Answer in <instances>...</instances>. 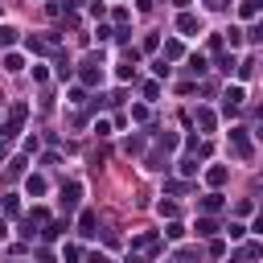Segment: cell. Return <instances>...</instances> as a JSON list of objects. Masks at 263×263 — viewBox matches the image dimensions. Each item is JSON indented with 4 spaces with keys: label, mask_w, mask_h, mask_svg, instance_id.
I'll use <instances>...</instances> for the list:
<instances>
[{
    "label": "cell",
    "mask_w": 263,
    "mask_h": 263,
    "mask_svg": "<svg viewBox=\"0 0 263 263\" xmlns=\"http://www.w3.org/2000/svg\"><path fill=\"white\" fill-rule=\"evenodd\" d=\"M78 198H83V185H78V181H70V185L62 189V202H66V210H74V205H78Z\"/></svg>",
    "instance_id": "1"
},
{
    "label": "cell",
    "mask_w": 263,
    "mask_h": 263,
    "mask_svg": "<svg viewBox=\"0 0 263 263\" xmlns=\"http://www.w3.org/2000/svg\"><path fill=\"white\" fill-rule=\"evenodd\" d=\"M231 144H234V152L243 156V161H247V156H251V140H247L243 132H231Z\"/></svg>",
    "instance_id": "2"
},
{
    "label": "cell",
    "mask_w": 263,
    "mask_h": 263,
    "mask_svg": "<svg viewBox=\"0 0 263 263\" xmlns=\"http://www.w3.org/2000/svg\"><path fill=\"white\" fill-rule=\"evenodd\" d=\"M177 29H181V33H189V37H193V33H202L198 17H189V13H185V17H177Z\"/></svg>",
    "instance_id": "3"
},
{
    "label": "cell",
    "mask_w": 263,
    "mask_h": 263,
    "mask_svg": "<svg viewBox=\"0 0 263 263\" xmlns=\"http://www.w3.org/2000/svg\"><path fill=\"white\" fill-rule=\"evenodd\" d=\"M193 231H198V238H210V234H218V222H214V218H202Z\"/></svg>",
    "instance_id": "4"
},
{
    "label": "cell",
    "mask_w": 263,
    "mask_h": 263,
    "mask_svg": "<svg viewBox=\"0 0 263 263\" xmlns=\"http://www.w3.org/2000/svg\"><path fill=\"white\" fill-rule=\"evenodd\" d=\"M238 103H243V87H231L226 90V111H238Z\"/></svg>",
    "instance_id": "5"
},
{
    "label": "cell",
    "mask_w": 263,
    "mask_h": 263,
    "mask_svg": "<svg viewBox=\"0 0 263 263\" xmlns=\"http://www.w3.org/2000/svg\"><path fill=\"white\" fill-rule=\"evenodd\" d=\"M78 226H83V234H95V226H99V218H95V214H83V218H78Z\"/></svg>",
    "instance_id": "6"
},
{
    "label": "cell",
    "mask_w": 263,
    "mask_h": 263,
    "mask_svg": "<svg viewBox=\"0 0 263 263\" xmlns=\"http://www.w3.org/2000/svg\"><path fill=\"white\" fill-rule=\"evenodd\" d=\"M205 181H210V185H222V181H226V169H222V165H214L210 173H205Z\"/></svg>",
    "instance_id": "7"
},
{
    "label": "cell",
    "mask_w": 263,
    "mask_h": 263,
    "mask_svg": "<svg viewBox=\"0 0 263 263\" xmlns=\"http://www.w3.org/2000/svg\"><path fill=\"white\" fill-rule=\"evenodd\" d=\"M202 210H210V214H214V210H222V193H210V198L202 202Z\"/></svg>",
    "instance_id": "8"
},
{
    "label": "cell",
    "mask_w": 263,
    "mask_h": 263,
    "mask_svg": "<svg viewBox=\"0 0 263 263\" xmlns=\"http://www.w3.org/2000/svg\"><path fill=\"white\" fill-rule=\"evenodd\" d=\"M17 41V29L13 25H0V45H13Z\"/></svg>",
    "instance_id": "9"
},
{
    "label": "cell",
    "mask_w": 263,
    "mask_h": 263,
    "mask_svg": "<svg viewBox=\"0 0 263 263\" xmlns=\"http://www.w3.org/2000/svg\"><path fill=\"white\" fill-rule=\"evenodd\" d=\"M21 66H25V62H21V54H8V58H4V70H8V74H17Z\"/></svg>",
    "instance_id": "10"
},
{
    "label": "cell",
    "mask_w": 263,
    "mask_h": 263,
    "mask_svg": "<svg viewBox=\"0 0 263 263\" xmlns=\"http://www.w3.org/2000/svg\"><path fill=\"white\" fill-rule=\"evenodd\" d=\"M198 123H202V132H214V111H198Z\"/></svg>",
    "instance_id": "11"
},
{
    "label": "cell",
    "mask_w": 263,
    "mask_h": 263,
    "mask_svg": "<svg viewBox=\"0 0 263 263\" xmlns=\"http://www.w3.org/2000/svg\"><path fill=\"white\" fill-rule=\"evenodd\" d=\"M189 70H193V74L205 70V58H202V54H193V58H189Z\"/></svg>",
    "instance_id": "12"
},
{
    "label": "cell",
    "mask_w": 263,
    "mask_h": 263,
    "mask_svg": "<svg viewBox=\"0 0 263 263\" xmlns=\"http://www.w3.org/2000/svg\"><path fill=\"white\" fill-rule=\"evenodd\" d=\"M165 234H169V238H181V234H185V226H181V222H169Z\"/></svg>",
    "instance_id": "13"
},
{
    "label": "cell",
    "mask_w": 263,
    "mask_h": 263,
    "mask_svg": "<svg viewBox=\"0 0 263 263\" xmlns=\"http://www.w3.org/2000/svg\"><path fill=\"white\" fill-rule=\"evenodd\" d=\"M226 234H231V238H234V243H238V238H243V234H247V226H238V222H231V226H226Z\"/></svg>",
    "instance_id": "14"
},
{
    "label": "cell",
    "mask_w": 263,
    "mask_h": 263,
    "mask_svg": "<svg viewBox=\"0 0 263 263\" xmlns=\"http://www.w3.org/2000/svg\"><path fill=\"white\" fill-rule=\"evenodd\" d=\"M29 193H33V198H37V193H45V181H41V177H29Z\"/></svg>",
    "instance_id": "15"
},
{
    "label": "cell",
    "mask_w": 263,
    "mask_h": 263,
    "mask_svg": "<svg viewBox=\"0 0 263 263\" xmlns=\"http://www.w3.org/2000/svg\"><path fill=\"white\" fill-rule=\"evenodd\" d=\"M259 13V0H243V17H255Z\"/></svg>",
    "instance_id": "16"
},
{
    "label": "cell",
    "mask_w": 263,
    "mask_h": 263,
    "mask_svg": "<svg viewBox=\"0 0 263 263\" xmlns=\"http://www.w3.org/2000/svg\"><path fill=\"white\" fill-rule=\"evenodd\" d=\"M62 259H66V263H78V247H66V251H62Z\"/></svg>",
    "instance_id": "17"
},
{
    "label": "cell",
    "mask_w": 263,
    "mask_h": 263,
    "mask_svg": "<svg viewBox=\"0 0 263 263\" xmlns=\"http://www.w3.org/2000/svg\"><path fill=\"white\" fill-rule=\"evenodd\" d=\"M251 37H255V41H263V21H259L255 29H251Z\"/></svg>",
    "instance_id": "18"
},
{
    "label": "cell",
    "mask_w": 263,
    "mask_h": 263,
    "mask_svg": "<svg viewBox=\"0 0 263 263\" xmlns=\"http://www.w3.org/2000/svg\"><path fill=\"white\" fill-rule=\"evenodd\" d=\"M87 263H107V255H99V251H95V255H87Z\"/></svg>",
    "instance_id": "19"
},
{
    "label": "cell",
    "mask_w": 263,
    "mask_h": 263,
    "mask_svg": "<svg viewBox=\"0 0 263 263\" xmlns=\"http://www.w3.org/2000/svg\"><path fill=\"white\" fill-rule=\"evenodd\" d=\"M205 4H210V8H226V4H231V0H205Z\"/></svg>",
    "instance_id": "20"
},
{
    "label": "cell",
    "mask_w": 263,
    "mask_h": 263,
    "mask_svg": "<svg viewBox=\"0 0 263 263\" xmlns=\"http://www.w3.org/2000/svg\"><path fill=\"white\" fill-rule=\"evenodd\" d=\"M128 263H148V259L144 255H128Z\"/></svg>",
    "instance_id": "21"
},
{
    "label": "cell",
    "mask_w": 263,
    "mask_h": 263,
    "mask_svg": "<svg viewBox=\"0 0 263 263\" xmlns=\"http://www.w3.org/2000/svg\"><path fill=\"white\" fill-rule=\"evenodd\" d=\"M4 234H8V222H4V218H0V238H4Z\"/></svg>",
    "instance_id": "22"
},
{
    "label": "cell",
    "mask_w": 263,
    "mask_h": 263,
    "mask_svg": "<svg viewBox=\"0 0 263 263\" xmlns=\"http://www.w3.org/2000/svg\"><path fill=\"white\" fill-rule=\"evenodd\" d=\"M255 231H259V234H263V214H259V218H255Z\"/></svg>",
    "instance_id": "23"
},
{
    "label": "cell",
    "mask_w": 263,
    "mask_h": 263,
    "mask_svg": "<svg viewBox=\"0 0 263 263\" xmlns=\"http://www.w3.org/2000/svg\"><path fill=\"white\" fill-rule=\"evenodd\" d=\"M17 263H21V259H17Z\"/></svg>",
    "instance_id": "24"
}]
</instances>
